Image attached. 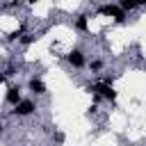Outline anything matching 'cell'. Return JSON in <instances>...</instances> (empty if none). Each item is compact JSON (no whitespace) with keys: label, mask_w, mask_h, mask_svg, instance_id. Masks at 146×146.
<instances>
[{"label":"cell","mask_w":146,"mask_h":146,"mask_svg":"<svg viewBox=\"0 0 146 146\" xmlns=\"http://www.w3.org/2000/svg\"><path fill=\"white\" fill-rule=\"evenodd\" d=\"M68 62H71L73 66H82V64H84V59H82V52H78V50H73V52L68 55Z\"/></svg>","instance_id":"obj_4"},{"label":"cell","mask_w":146,"mask_h":146,"mask_svg":"<svg viewBox=\"0 0 146 146\" xmlns=\"http://www.w3.org/2000/svg\"><path fill=\"white\" fill-rule=\"evenodd\" d=\"M137 2H139V5H146V0H137Z\"/></svg>","instance_id":"obj_9"},{"label":"cell","mask_w":146,"mask_h":146,"mask_svg":"<svg viewBox=\"0 0 146 146\" xmlns=\"http://www.w3.org/2000/svg\"><path fill=\"white\" fill-rule=\"evenodd\" d=\"M7 100H9V103H14V105H16V103H21V94H18V89H16V87H11V89L7 91Z\"/></svg>","instance_id":"obj_5"},{"label":"cell","mask_w":146,"mask_h":146,"mask_svg":"<svg viewBox=\"0 0 146 146\" xmlns=\"http://www.w3.org/2000/svg\"><path fill=\"white\" fill-rule=\"evenodd\" d=\"M34 110V105H32V100H21V103H16V114H21V116H25V114H30Z\"/></svg>","instance_id":"obj_2"},{"label":"cell","mask_w":146,"mask_h":146,"mask_svg":"<svg viewBox=\"0 0 146 146\" xmlns=\"http://www.w3.org/2000/svg\"><path fill=\"white\" fill-rule=\"evenodd\" d=\"M135 5H137V0H121V7L123 9H132Z\"/></svg>","instance_id":"obj_7"},{"label":"cell","mask_w":146,"mask_h":146,"mask_svg":"<svg viewBox=\"0 0 146 146\" xmlns=\"http://www.w3.org/2000/svg\"><path fill=\"white\" fill-rule=\"evenodd\" d=\"M94 91L103 94V96H105V98H110V100H112V98H116V91H114L110 84H96V87H94Z\"/></svg>","instance_id":"obj_3"},{"label":"cell","mask_w":146,"mask_h":146,"mask_svg":"<svg viewBox=\"0 0 146 146\" xmlns=\"http://www.w3.org/2000/svg\"><path fill=\"white\" fill-rule=\"evenodd\" d=\"M75 25H78V30H87V18H84V16H80Z\"/></svg>","instance_id":"obj_8"},{"label":"cell","mask_w":146,"mask_h":146,"mask_svg":"<svg viewBox=\"0 0 146 146\" xmlns=\"http://www.w3.org/2000/svg\"><path fill=\"white\" fill-rule=\"evenodd\" d=\"M2 80H5V75H2V73H0V82H2Z\"/></svg>","instance_id":"obj_10"},{"label":"cell","mask_w":146,"mask_h":146,"mask_svg":"<svg viewBox=\"0 0 146 146\" xmlns=\"http://www.w3.org/2000/svg\"><path fill=\"white\" fill-rule=\"evenodd\" d=\"M100 14H105V16H114L119 23H123V18H125V16H123V11H121L119 7H112V5L103 7V9H100Z\"/></svg>","instance_id":"obj_1"},{"label":"cell","mask_w":146,"mask_h":146,"mask_svg":"<svg viewBox=\"0 0 146 146\" xmlns=\"http://www.w3.org/2000/svg\"><path fill=\"white\" fill-rule=\"evenodd\" d=\"M30 87H32V91H36V94H43V91H46V87H43V82H41V80H32V82H30Z\"/></svg>","instance_id":"obj_6"}]
</instances>
